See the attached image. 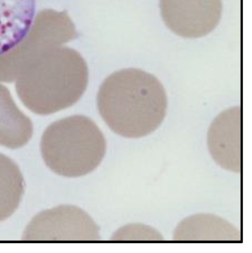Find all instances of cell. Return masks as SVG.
<instances>
[{
  "mask_svg": "<svg viewBox=\"0 0 252 253\" xmlns=\"http://www.w3.org/2000/svg\"><path fill=\"white\" fill-rule=\"evenodd\" d=\"M99 112L115 133L127 138L146 136L163 122L168 98L160 81L141 69L116 71L102 83L97 94Z\"/></svg>",
  "mask_w": 252,
  "mask_h": 253,
  "instance_id": "1",
  "label": "cell"
},
{
  "mask_svg": "<svg viewBox=\"0 0 252 253\" xmlns=\"http://www.w3.org/2000/svg\"><path fill=\"white\" fill-rule=\"evenodd\" d=\"M105 136L89 118L75 115L55 122L45 130L41 143L44 161L53 171L78 177L95 169L106 150Z\"/></svg>",
  "mask_w": 252,
  "mask_h": 253,
  "instance_id": "2",
  "label": "cell"
},
{
  "mask_svg": "<svg viewBox=\"0 0 252 253\" xmlns=\"http://www.w3.org/2000/svg\"><path fill=\"white\" fill-rule=\"evenodd\" d=\"M88 82L87 64L79 52L56 47L38 64V110L49 114L75 104Z\"/></svg>",
  "mask_w": 252,
  "mask_h": 253,
  "instance_id": "3",
  "label": "cell"
},
{
  "mask_svg": "<svg viewBox=\"0 0 252 253\" xmlns=\"http://www.w3.org/2000/svg\"><path fill=\"white\" fill-rule=\"evenodd\" d=\"M28 240L52 241H94L100 239L99 228L81 209L62 205L45 211L29 224Z\"/></svg>",
  "mask_w": 252,
  "mask_h": 253,
  "instance_id": "4",
  "label": "cell"
},
{
  "mask_svg": "<svg viewBox=\"0 0 252 253\" xmlns=\"http://www.w3.org/2000/svg\"><path fill=\"white\" fill-rule=\"evenodd\" d=\"M162 19L175 34L185 38L207 35L218 24L221 0H159Z\"/></svg>",
  "mask_w": 252,
  "mask_h": 253,
  "instance_id": "5",
  "label": "cell"
},
{
  "mask_svg": "<svg viewBox=\"0 0 252 253\" xmlns=\"http://www.w3.org/2000/svg\"><path fill=\"white\" fill-rule=\"evenodd\" d=\"M209 150L221 167L234 172L242 170V112L240 107L224 110L209 129Z\"/></svg>",
  "mask_w": 252,
  "mask_h": 253,
  "instance_id": "6",
  "label": "cell"
},
{
  "mask_svg": "<svg viewBox=\"0 0 252 253\" xmlns=\"http://www.w3.org/2000/svg\"><path fill=\"white\" fill-rule=\"evenodd\" d=\"M36 0H0V56L18 45L33 23Z\"/></svg>",
  "mask_w": 252,
  "mask_h": 253,
  "instance_id": "7",
  "label": "cell"
},
{
  "mask_svg": "<svg viewBox=\"0 0 252 253\" xmlns=\"http://www.w3.org/2000/svg\"><path fill=\"white\" fill-rule=\"evenodd\" d=\"M174 240L178 241H237L240 231L217 215L198 214L181 221L174 231Z\"/></svg>",
  "mask_w": 252,
  "mask_h": 253,
  "instance_id": "8",
  "label": "cell"
},
{
  "mask_svg": "<svg viewBox=\"0 0 252 253\" xmlns=\"http://www.w3.org/2000/svg\"><path fill=\"white\" fill-rule=\"evenodd\" d=\"M24 192L21 171L10 158L0 153V222L17 210Z\"/></svg>",
  "mask_w": 252,
  "mask_h": 253,
  "instance_id": "9",
  "label": "cell"
}]
</instances>
